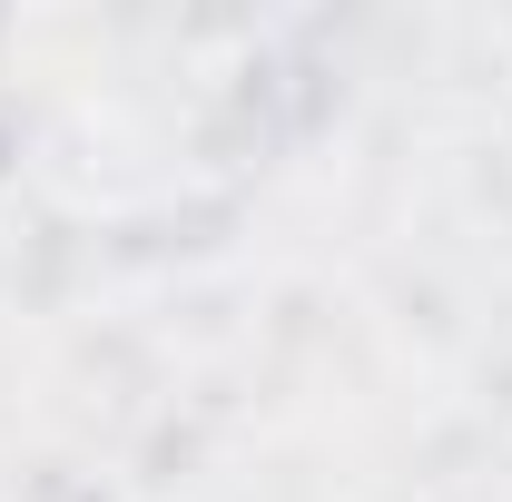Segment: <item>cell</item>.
<instances>
[]
</instances>
